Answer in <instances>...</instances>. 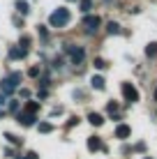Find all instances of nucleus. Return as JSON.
Here are the masks:
<instances>
[{"label": "nucleus", "instance_id": "obj_1", "mask_svg": "<svg viewBox=\"0 0 157 159\" xmlns=\"http://www.w3.org/2000/svg\"><path fill=\"white\" fill-rule=\"evenodd\" d=\"M48 23H51L53 28H62V25H67L69 23V9H65V7L56 9V12L48 16Z\"/></svg>", "mask_w": 157, "mask_h": 159}, {"label": "nucleus", "instance_id": "obj_2", "mask_svg": "<svg viewBox=\"0 0 157 159\" xmlns=\"http://www.w3.org/2000/svg\"><path fill=\"white\" fill-rule=\"evenodd\" d=\"M21 81V74L14 72L12 76H7V79H2V83H0V90H2V95H12V92L16 90V85H19Z\"/></svg>", "mask_w": 157, "mask_h": 159}, {"label": "nucleus", "instance_id": "obj_3", "mask_svg": "<svg viewBox=\"0 0 157 159\" xmlns=\"http://www.w3.org/2000/svg\"><path fill=\"white\" fill-rule=\"evenodd\" d=\"M99 25H102V19H99V16H93V14H85V16H83V30H85V32H90V35H93Z\"/></svg>", "mask_w": 157, "mask_h": 159}, {"label": "nucleus", "instance_id": "obj_4", "mask_svg": "<svg viewBox=\"0 0 157 159\" xmlns=\"http://www.w3.org/2000/svg\"><path fill=\"white\" fill-rule=\"evenodd\" d=\"M65 53L72 58L74 65H81V62H83V58H85V51L81 46H65Z\"/></svg>", "mask_w": 157, "mask_h": 159}, {"label": "nucleus", "instance_id": "obj_5", "mask_svg": "<svg viewBox=\"0 0 157 159\" xmlns=\"http://www.w3.org/2000/svg\"><path fill=\"white\" fill-rule=\"evenodd\" d=\"M122 97H125L129 104H134V102H139V90L132 83H122Z\"/></svg>", "mask_w": 157, "mask_h": 159}, {"label": "nucleus", "instance_id": "obj_6", "mask_svg": "<svg viewBox=\"0 0 157 159\" xmlns=\"http://www.w3.org/2000/svg\"><path fill=\"white\" fill-rule=\"evenodd\" d=\"M16 120H19L23 127H32V125H37V116H32V113H16Z\"/></svg>", "mask_w": 157, "mask_h": 159}, {"label": "nucleus", "instance_id": "obj_7", "mask_svg": "<svg viewBox=\"0 0 157 159\" xmlns=\"http://www.w3.org/2000/svg\"><path fill=\"white\" fill-rule=\"evenodd\" d=\"M25 53H28V48H23V46H12V48H9V58H12V60L25 58Z\"/></svg>", "mask_w": 157, "mask_h": 159}, {"label": "nucleus", "instance_id": "obj_8", "mask_svg": "<svg viewBox=\"0 0 157 159\" xmlns=\"http://www.w3.org/2000/svg\"><path fill=\"white\" fill-rule=\"evenodd\" d=\"M88 150H90V152L102 150V141H99V136H90V139H88Z\"/></svg>", "mask_w": 157, "mask_h": 159}, {"label": "nucleus", "instance_id": "obj_9", "mask_svg": "<svg viewBox=\"0 0 157 159\" xmlns=\"http://www.w3.org/2000/svg\"><path fill=\"white\" fill-rule=\"evenodd\" d=\"M129 134H132V129H129L127 125H118L116 127V136L118 139H129Z\"/></svg>", "mask_w": 157, "mask_h": 159}, {"label": "nucleus", "instance_id": "obj_10", "mask_svg": "<svg viewBox=\"0 0 157 159\" xmlns=\"http://www.w3.org/2000/svg\"><path fill=\"white\" fill-rule=\"evenodd\" d=\"M14 7L19 9V14H23V16H25V14H30V5L25 2V0H16V5H14Z\"/></svg>", "mask_w": 157, "mask_h": 159}, {"label": "nucleus", "instance_id": "obj_11", "mask_svg": "<svg viewBox=\"0 0 157 159\" xmlns=\"http://www.w3.org/2000/svg\"><path fill=\"white\" fill-rule=\"evenodd\" d=\"M88 122L95 125V127H99V125H104V118H102L99 113H88Z\"/></svg>", "mask_w": 157, "mask_h": 159}, {"label": "nucleus", "instance_id": "obj_12", "mask_svg": "<svg viewBox=\"0 0 157 159\" xmlns=\"http://www.w3.org/2000/svg\"><path fill=\"white\" fill-rule=\"evenodd\" d=\"M145 56L148 58H157V42H150L148 46H145Z\"/></svg>", "mask_w": 157, "mask_h": 159}, {"label": "nucleus", "instance_id": "obj_13", "mask_svg": "<svg viewBox=\"0 0 157 159\" xmlns=\"http://www.w3.org/2000/svg\"><path fill=\"white\" fill-rule=\"evenodd\" d=\"M37 111H39V102H28V104H25V113L37 116Z\"/></svg>", "mask_w": 157, "mask_h": 159}, {"label": "nucleus", "instance_id": "obj_14", "mask_svg": "<svg viewBox=\"0 0 157 159\" xmlns=\"http://www.w3.org/2000/svg\"><path fill=\"white\" fill-rule=\"evenodd\" d=\"M90 83H93V88L95 90H104V79H102V76H93V81H90Z\"/></svg>", "mask_w": 157, "mask_h": 159}, {"label": "nucleus", "instance_id": "obj_15", "mask_svg": "<svg viewBox=\"0 0 157 159\" xmlns=\"http://www.w3.org/2000/svg\"><path fill=\"white\" fill-rule=\"evenodd\" d=\"M37 129H39L42 134H51V131H53V125H51V122H39V125H37Z\"/></svg>", "mask_w": 157, "mask_h": 159}, {"label": "nucleus", "instance_id": "obj_16", "mask_svg": "<svg viewBox=\"0 0 157 159\" xmlns=\"http://www.w3.org/2000/svg\"><path fill=\"white\" fill-rule=\"evenodd\" d=\"M106 111H109L111 116H113V120H120V118L116 116V113H118V104H116V102H109V106H106Z\"/></svg>", "mask_w": 157, "mask_h": 159}, {"label": "nucleus", "instance_id": "obj_17", "mask_svg": "<svg viewBox=\"0 0 157 159\" xmlns=\"http://www.w3.org/2000/svg\"><path fill=\"white\" fill-rule=\"evenodd\" d=\"M5 139H7L9 143H14V145H21V139H19V136H14L12 131H7V134H5Z\"/></svg>", "mask_w": 157, "mask_h": 159}, {"label": "nucleus", "instance_id": "obj_18", "mask_svg": "<svg viewBox=\"0 0 157 159\" xmlns=\"http://www.w3.org/2000/svg\"><path fill=\"white\" fill-rule=\"evenodd\" d=\"M106 30H109V32H111V35H118V32H120V25H118V23H116V21H111V23H109V25H106Z\"/></svg>", "mask_w": 157, "mask_h": 159}, {"label": "nucleus", "instance_id": "obj_19", "mask_svg": "<svg viewBox=\"0 0 157 159\" xmlns=\"http://www.w3.org/2000/svg\"><path fill=\"white\" fill-rule=\"evenodd\" d=\"M90 5H93V2H90V0H81V12H83V16H85V14H88V9H90Z\"/></svg>", "mask_w": 157, "mask_h": 159}, {"label": "nucleus", "instance_id": "obj_20", "mask_svg": "<svg viewBox=\"0 0 157 159\" xmlns=\"http://www.w3.org/2000/svg\"><path fill=\"white\" fill-rule=\"evenodd\" d=\"M9 111H12V113H19V99H12V102H9Z\"/></svg>", "mask_w": 157, "mask_h": 159}, {"label": "nucleus", "instance_id": "obj_21", "mask_svg": "<svg viewBox=\"0 0 157 159\" xmlns=\"http://www.w3.org/2000/svg\"><path fill=\"white\" fill-rule=\"evenodd\" d=\"M23 159H39V157H37V152L28 150V152H25V157H23Z\"/></svg>", "mask_w": 157, "mask_h": 159}, {"label": "nucleus", "instance_id": "obj_22", "mask_svg": "<svg viewBox=\"0 0 157 159\" xmlns=\"http://www.w3.org/2000/svg\"><path fill=\"white\" fill-rule=\"evenodd\" d=\"M95 67H97V69H104L106 65H104V60H102V58H97V60H95Z\"/></svg>", "mask_w": 157, "mask_h": 159}, {"label": "nucleus", "instance_id": "obj_23", "mask_svg": "<svg viewBox=\"0 0 157 159\" xmlns=\"http://www.w3.org/2000/svg\"><path fill=\"white\" fill-rule=\"evenodd\" d=\"M28 44H30V37H21V44H19V46H23V48H28Z\"/></svg>", "mask_w": 157, "mask_h": 159}, {"label": "nucleus", "instance_id": "obj_24", "mask_svg": "<svg viewBox=\"0 0 157 159\" xmlns=\"http://www.w3.org/2000/svg\"><path fill=\"white\" fill-rule=\"evenodd\" d=\"M5 104H7V95H2V92H0V106H5Z\"/></svg>", "mask_w": 157, "mask_h": 159}, {"label": "nucleus", "instance_id": "obj_25", "mask_svg": "<svg viewBox=\"0 0 157 159\" xmlns=\"http://www.w3.org/2000/svg\"><path fill=\"white\" fill-rule=\"evenodd\" d=\"M155 99H157V90H155Z\"/></svg>", "mask_w": 157, "mask_h": 159}, {"label": "nucleus", "instance_id": "obj_26", "mask_svg": "<svg viewBox=\"0 0 157 159\" xmlns=\"http://www.w3.org/2000/svg\"><path fill=\"white\" fill-rule=\"evenodd\" d=\"M143 159H153V157H143Z\"/></svg>", "mask_w": 157, "mask_h": 159}]
</instances>
